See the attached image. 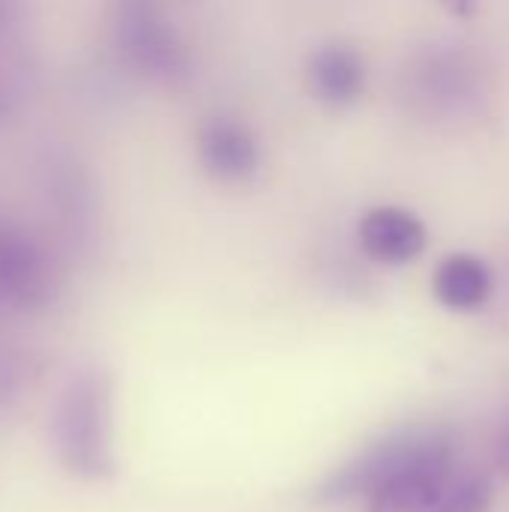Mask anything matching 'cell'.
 Wrapping results in <instances>:
<instances>
[{"mask_svg":"<svg viewBox=\"0 0 509 512\" xmlns=\"http://www.w3.org/2000/svg\"><path fill=\"white\" fill-rule=\"evenodd\" d=\"M12 18H15V3L12 0H0V36L12 24Z\"/></svg>","mask_w":509,"mask_h":512,"instance_id":"15","label":"cell"},{"mask_svg":"<svg viewBox=\"0 0 509 512\" xmlns=\"http://www.w3.org/2000/svg\"><path fill=\"white\" fill-rule=\"evenodd\" d=\"M495 465L498 471L509 477V420L504 423V429L498 432V441H495Z\"/></svg>","mask_w":509,"mask_h":512,"instance_id":"13","label":"cell"},{"mask_svg":"<svg viewBox=\"0 0 509 512\" xmlns=\"http://www.w3.org/2000/svg\"><path fill=\"white\" fill-rule=\"evenodd\" d=\"M405 99L429 117H456L477 108L486 96L480 63L459 48H435L420 54L405 72Z\"/></svg>","mask_w":509,"mask_h":512,"instance_id":"2","label":"cell"},{"mask_svg":"<svg viewBox=\"0 0 509 512\" xmlns=\"http://www.w3.org/2000/svg\"><path fill=\"white\" fill-rule=\"evenodd\" d=\"M117 39L126 60L153 78H174L186 69V51L156 0H120Z\"/></svg>","mask_w":509,"mask_h":512,"instance_id":"5","label":"cell"},{"mask_svg":"<svg viewBox=\"0 0 509 512\" xmlns=\"http://www.w3.org/2000/svg\"><path fill=\"white\" fill-rule=\"evenodd\" d=\"M453 465L456 438L450 429H444L417 459H411L366 498V512H432L453 486Z\"/></svg>","mask_w":509,"mask_h":512,"instance_id":"4","label":"cell"},{"mask_svg":"<svg viewBox=\"0 0 509 512\" xmlns=\"http://www.w3.org/2000/svg\"><path fill=\"white\" fill-rule=\"evenodd\" d=\"M198 156L204 168L219 180H249L261 162L258 141L243 123L231 117H213L201 126Z\"/></svg>","mask_w":509,"mask_h":512,"instance_id":"8","label":"cell"},{"mask_svg":"<svg viewBox=\"0 0 509 512\" xmlns=\"http://www.w3.org/2000/svg\"><path fill=\"white\" fill-rule=\"evenodd\" d=\"M309 84L318 99L330 105H348L366 87V63L354 48L327 45L309 63Z\"/></svg>","mask_w":509,"mask_h":512,"instance_id":"10","label":"cell"},{"mask_svg":"<svg viewBox=\"0 0 509 512\" xmlns=\"http://www.w3.org/2000/svg\"><path fill=\"white\" fill-rule=\"evenodd\" d=\"M444 429L426 426V429H402L393 432L375 444H369L363 453L348 459L345 465L333 468L318 486L315 501L321 504H345L357 498H369L375 489H381L396 471H402L411 459H417Z\"/></svg>","mask_w":509,"mask_h":512,"instance_id":"3","label":"cell"},{"mask_svg":"<svg viewBox=\"0 0 509 512\" xmlns=\"http://www.w3.org/2000/svg\"><path fill=\"white\" fill-rule=\"evenodd\" d=\"M492 498L495 492L486 477H465L462 483L450 486L432 512H486L492 507Z\"/></svg>","mask_w":509,"mask_h":512,"instance_id":"11","label":"cell"},{"mask_svg":"<svg viewBox=\"0 0 509 512\" xmlns=\"http://www.w3.org/2000/svg\"><path fill=\"white\" fill-rule=\"evenodd\" d=\"M360 246L378 264H411L426 249V225L405 207H375L360 219Z\"/></svg>","mask_w":509,"mask_h":512,"instance_id":"7","label":"cell"},{"mask_svg":"<svg viewBox=\"0 0 509 512\" xmlns=\"http://www.w3.org/2000/svg\"><path fill=\"white\" fill-rule=\"evenodd\" d=\"M54 294L48 255L18 228L0 222V306L15 312L39 309Z\"/></svg>","mask_w":509,"mask_h":512,"instance_id":"6","label":"cell"},{"mask_svg":"<svg viewBox=\"0 0 509 512\" xmlns=\"http://www.w3.org/2000/svg\"><path fill=\"white\" fill-rule=\"evenodd\" d=\"M24 390V366L15 351L0 345V411H9Z\"/></svg>","mask_w":509,"mask_h":512,"instance_id":"12","label":"cell"},{"mask_svg":"<svg viewBox=\"0 0 509 512\" xmlns=\"http://www.w3.org/2000/svg\"><path fill=\"white\" fill-rule=\"evenodd\" d=\"M3 111H6V90L0 87V114H3Z\"/></svg>","mask_w":509,"mask_h":512,"instance_id":"16","label":"cell"},{"mask_svg":"<svg viewBox=\"0 0 509 512\" xmlns=\"http://www.w3.org/2000/svg\"><path fill=\"white\" fill-rule=\"evenodd\" d=\"M432 291L441 306L453 312H474L486 306L492 294V273L483 258L471 252H456L444 258L435 270Z\"/></svg>","mask_w":509,"mask_h":512,"instance_id":"9","label":"cell"},{"mask_svg":"<svg viewBox=\"0 0 509 512\" xmlns=\"http://www.w3.org/2000/svg\"><path fill=\"white\" fill-rule=\"evenodd\" d=\"M48 441L57 465L78 483H108L117 477L114 444V378L105 366H78L60 387Z\"/></svg>","mask_w":509,"mask_h":512,"instance_id":"1","label":"cell"},{"mask_svg":"<svg viewBox=\"0 0 509 512\" xmlns=\"http://www.w3.org/2000/svg\"><path fill=\"white\" fill-rule=\"evenodd\" d=\"M447 12H453V15H459V18H468L471 12H474V6H477V0H438Z\"/></svg>","mask_w":509,"mask_h":512,"instance_id":"14","label":"cell"}]
</instances>
